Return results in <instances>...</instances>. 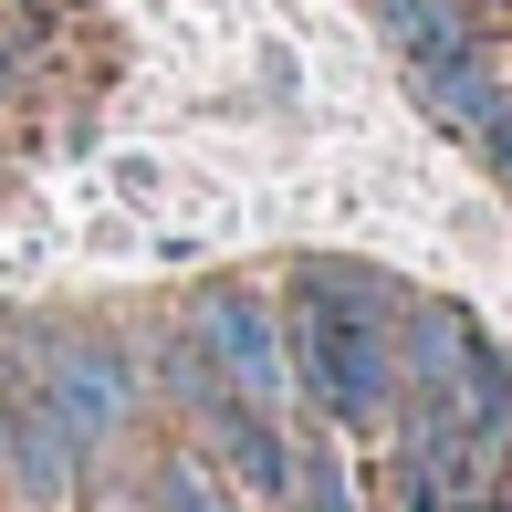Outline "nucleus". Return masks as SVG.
Returning a JSON list of instances; mask_svg holds the SVG:
<instances>
[{"instance_id":"1","label":"nucleus","mask_w":512,"mask_h":512,"mask_svg":"<svg viewBox=\"0 0 512 512\" xmlns=\"http://www.w3.org/2000/svg\"><path fill=\"white\" fill-rule=\"evenodd\" d=\"M304 324L283 335L293 356V387L335 418V429H377L398 408V293L377 272H345V262H314L304 272Z\"/></svg>"},{"instance_id":"2","label":"nucleus","mask_w":512,"mask_h":512,"mask_svg":"<svg viewBox=\"0 0 512 512\" xmlns=\"http://www.w3.org/2000/svg\"><path fill=\"white\" fill-rule=\"evenodd\" d=\"M21 356H32V387L63 408V429L74 439H115L136 418V356L105 335H21Z\"/></svg>"},{"instance_id":"3","label":"nucleus","mask_w":512,"mask_h":512,"mask_svg":"<svg viewBox=\"0 0 512 512\" xmlns=\"http://www.w3.org/2000/svg\"><path fill=\"white\" fill-rule=\"evenodd\" d=\"M189 345L209 366L230 377V398H251V408H283L293 398V356H283V324H272L251 293H199V314H189Z\"/></svg>"},{"instance_id":"4","label":"nucleus","mask_w":512,"mask_h":512,"mask_svg":"<svg viewBox=\"0 0 512 512\" xmlns=\"http://www.w3.org/2000/svg\"><path fill=\"white\" fill-rule=\"evenodd\" d=\"M0 450H11V471H21L32 502H63V492H74V450H84V439L63 429V408L42 398L32 377H11V366H0Z\"/></svg>"},{"instance_id":"5","label":"nucleus","mask_w":512,"mask_h":512,"mask_svg":"<svg viewBox=\"0 0 512 512\" xmlns=\"http://www.w3.org/2000/svg\"><path fill=\"white\" fill-rule=\"evenodd\" d=\"M199 429L220 439L230 481H241L251 502H272V512L293 502V429H283V408H251V398H209V408H199Z\"/></svg>"},{"instance_id":"6","label":"nucleus","mask_w":512,"mask_h":512,"mask_svg":"<svg viewBox=\"0 0 512 512\" xmlns=\"http://www.w3.org/2000/svg\"><path fill=\"white\" fill-rule=\"evenodd\" d=\"M408 95L450 136H481V147H492V126H502V74H492L481 42H460V53H439V63H408Z\"/></svg>"},{"instance_id":"7","label":"nucleus","mask_w":512,"mask_h":512,"mask_svg":"<svg viewBox=\"0 0 512 512\" xmlns=\"http://www.w3.org/2000/svg\"><path fill=\"white\" fill-rule=\"evenodd\" d=\"M377 32L398 42L408 63H439V53H460V42H481L471 0H377Z\"/></svg>"},{"instance_id":"8","label":"nucleus","mask_w":512,"mask_h":512,"mask_svg":"<svg viewBox=\"0 0 512 512\" xmlns=\"http://www.w3.org/2000/svg\"><path fill=\"white\" fill-rule=\"evenodd\" d=\"M147 512H241V502L220 492L209 460H157V471H147Z\"/></svg>"},{"instance_id":"9","label":"nucleus","mask_w":512,"mask_h":512,"mask_svg":"<svg viewBox=\"0 0 512 512\" xmlns=\"http://www.w3.org/2000/svg\"><path fill=\"white\" fill-rule=\"evenodd\" d=\"M293 512H356V481H345V450H335V439L293 450Z\"/></svg>"},{"instance_id":"10","label":"nucleus","mask_w":512,"mask_h":512,"mask_svg":"<svg viewBox=\"0 0 512 512\" xmlns=\"http://www.w3.org/2000/svg\"><path fill=\"white\" fill-rule=\"evenodd\" d=\"M492 157H502V178H512V95H502V126H492Z\"/></svg>"}]
</instances>
